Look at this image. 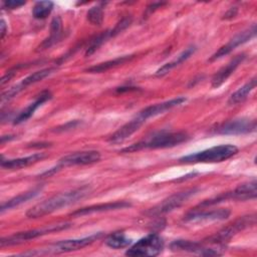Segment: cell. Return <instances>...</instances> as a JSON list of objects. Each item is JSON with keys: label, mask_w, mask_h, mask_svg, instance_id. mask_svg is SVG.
<instances>
[{"label": "cell", "mask_w": 257, "mask_h": 257, "mask_svg": "<svg viewBox=\"0 0 257 257\" xmlns=\"http://www.w3.org/2000/svg\"><path fill=\"white\" fill-rule=\"evenodd\" d=\"M87 20L93 25H100L103 20V9L100 6L91 7L86 13Z\"/></svg>", "instance_id": "30"}, {"label": "cell", "mask_w": 257, "mask_h": 257, "mask_svg": "<svg viewBox=\"0 0 257 257\" xmlns=\"http://www.w3.org/2000/svg\"><path fill=\"white\" fill-rule=\"evenodd\" d=\"M100 160V154L97 151H82L69 154L67 156L62 157L59 162L58 166L60 168L69 167V166H83V165H90L98 162Z\"/></svg>", "instance_id": "12"}, {"label": "cell", "mask_w": 257, "mask_h": 257, "mask_svg": "<svg viewBox=\"0 0 257 257\" xmlns=\"http://www.w3.org/2000/svg\"><path fill=\"white\" fill-rule=\"evenodd\" d=\"M61 38V19L56 16L52 19L50 24V35L39 45L38 50H44L51 47Z\"/></svg>", "instance_id": "23"}, {"label": "cell", "mask_w": 257, "mask_h": 257, "mask_svg": "<svg viewBox=\"0 0 257 257\" xmlns=\"http://www.w3.org/2000/svg\"><path fill=\"white\" fill-rule=\"evenodd\" d=\"M132 243V240L127 238L122 232H114L109 235L106 240L105 244L113 249H120L128 246Z\"/></svg>", "instance_id": "26"}, {"label": "cell", "mask_w": 257, "mask_h": 257, "mask_svg": "<svg viewBox=\"0 0 257 257\" xmlns=\"http://www.w3.org/2000/svg\"><path fill=\"white\" fill-rule=\"evenodd\" d=\"M109 37H111V32L110 30H105L103 32H101L100 34H98L96 37H94L88 47L86 48V51H85V56H89L91 55L92 53H94Z\"/></svg>", "instance_id": "29"}, {"label": "cell", "mask_w": 257, "mask_h": 257, "mask_svg": "<svg viewBox=\"0 0 257 257\" xmlns=\"http://www.w3.org/2000/svg\"><path fill=\"white\" fill-rule=\"evenodd\" d=\"M257 29H256V25H252L251 27H249L248 29L238 33L237 35H235L233 38H231L225 45L221 46L211 57H210V61H214L216 59H219L227 54H229L231 51H233L236 47H238L241 44H244L245 42H247L248 40H250L251 38H253L256 35Z\"/></svg>", "instance_id": "10"}, {"label": "cell", "mask_w": 257, "mask_h": 257, "mask_svg": "<svg viewBox=\"0 0 257 257\" xmlns=\"http://www.w3.org/2000/svg\"><path fill=\"white\" fill-rule=\"evenodd\" d=\"M164 248V241L158 234H149L137 241L130 249L126 250L127 256H157Z\"/></svg>", "instance_id": "7"}, {"label": "cell", "mask_w": 257, "mask_h": 257, "mask_svg": "<svg viewBox=\"0 0 257 257\" xmlns=\"http://www.w3.org/2000/svg\"><path fill=\"white\" fill-rule=\"evenodd\" d=\"M231 212L228 209H216L211 211H199L196 208L184 217L185 222L196 223L203 221H222L228 219Z\"/></svg>", "instance_id": "14"}, {"label": "cell", "mask_w": 257, "mask_h": 257, "mask_svg": "<svg viewBox=\"0 0 257 257\" xmlns=\"http://www.w3.org/2000/svg\"><path fill=\"white\" fill-rule=\"evenodd\" d=\"M256 80H257V78H256V76H254L252 79H250L248 82H246L243 86H241L235 92H233L228 99V104L235 105V104L243 101L248 96V94H250V92L255 88Z\"/></svg>", "instance_id": "24"}, {"label": "cell", "mask_w": 257, "mask_h": 257, "mask_svg": "<svg viewBox=\"0 0 257 257\" xmlns=\"http://www.w3.org/2000/svg\"><path fill=\"white\" fill-rule=\"evenodd\" d=\"M0 26H1V39H3V37H4V35H5V33H6V24H5V21L2 19L1 20V24H0Z\"/></svg>", "instance_id": "36"}, {"label": "cell", "mask_w": 257, "mask_h": 257, "mask_svg": "<svg viewBox=\"0 0 257 257\" xmlns=\"http://www.w3.org/2000/svg\"><path fill=\"white\" fill-rule=\"evenodd\" d=\"M224 247L218 248H209L202 243L189 241V240H176L171 244V249L173 251H182V252H189L194 254H199L203 256H215L221 255V250Z\"/></svg>", "instance_id": "9"}, {"label": "cell", "mask_w": 257, "mask_h": 257, "mask_svg": "<svg viewBox=\"0 0 257 257\" xmlns=\"http://www.w3.org/2000/svg\"><path fill=\"white\" fill-rule=\"evenodd\" d=\"M101 236V233H96L84 238L79 239H70V240H63L57 243L50 245L47 249H40L34 252L24 253V255H40V254H50V253H64V252H71L76 251L81 248L86 247L87 245L93 243Z\"/></svg>", "instance_id": "6"}, {"label": "cell", "mask_w": 257, "mask_h": 257, "mask_svg": "<svg viewBox=\"0 0 257 257\" xmlns=\"http://www.w3.org/2000/svg\"><path fill=\"white\" fill-rule=\"evenodd\" d=\"M238 153V148L233 145H221L210 149L184 156L180 163L184 164H214L226 161Z\"/></svg>", "instance_id": "3"}, {"label": "cell", "mask_w": 257, "mask_h": 257, "mask_svg": "<svg viewBox=\"0 0 257 257\" xmlns=\"http://www.w3.org/2000/svg\"><path fill=\"white\" fill-rule=\"evenodd\" d=\"M164 4H166L165 2H154L151 5H149L147 7V11H146V15H150L152 12H154L156 9L162 7Z\"/></svg>", "instance_id": "34"}, {"label": "cell", "mask_w": 257, "mask_h": 257, "mask_svg": "<svg viewBox=\"0 0 257 257\" xmlns=\"http://www.w3.org/2000/svg\"><path fill=\"white\" fill-rule=\"evenodd\" d=\"M54 71V68H44V69H40L38 71H35L33 72L32 74L26 76L24 79H22V81L20 82L22 84V86L25 88L27 87L28 85H31V84H34L38 81H41L42 79H44L45 77L49 76L51 73H53Z\"/></svg>", "instance_id": "28"}, {"label": "cell", "mask_w": 257, "mask_h": 257, "mask_svg": "<svg viewBox=\"0 0 257 257\" xmlns=\"http://www.w3.org/2000/svg\"><path fill=\"white\" fill-rule=\"evenodd\" d=\"M51 96H52V95H51V92H50L49 90H44V91H42L32 103H30L25 109H23V110L15 117L13 123H14V124H19V123H22V122L26 121L27 119H29V118L33 115V113L35 112V110H36L39 106H41L44 102H46L47 100H49V99L51 98Z\"/></svg>", "instance_id": "20"}, {"label": "cell", "mask_w": 257, "mask_h": 257, "mask_svg": "<svg viewBox=\"0 0 257 257\" xmlns=\"http://www.w3.org/2000/svg\"><path fill=\"white\" fill-rule=\"evenodd\" d=\"M90 192V188L88 186H83L77 189H74L69 192L60 193L54 195L38 204L30 208L26 212V216L28 218H39L45 215H48L54 211L59 210L60 208L72 205L77 201L83 199Z\"/></svg>", "instance_id": "1"}, {"label": "cell", "mask_w": 257, "mask_h": 257, "mask_svg": "<svg viewBox=\"0 0 257 257\" xmlns=\"http://www.w3.org/2000/svg\"><path fill=\"white\" fill-rule=\"evenodd\" d=\"M70 226H71L70 223H57V224H50V225H47V226H44V227L38 228V229L28 230V231H24V232H18L11 236L2 238L0 241V245H1V247L17 245V244L26 242L28 240L35 239L37 237L49 234L51 232L67 229Z\"/></svg>", "instance_id": "5"}, {"label": "cell", "mask_w": 257, "mask_h": 257, "mask_svg": "<svg viewBox=\"0 0 257 257\" xmlns=\"http://www.w3.org/2000/svg\"><path fill=\"white\" fill-rule=\"evenodd\" d=\"M189 139V136L186 133H160L146 138L145 140L131 145L121 150L122 153H133L146 149H166L178 146Z\"/></svg>", "instance_id": "2"}, {"label": "cell", "mask_w": 257, "mask_h": 257, "mask_svg": "<svg viewBox=\"0 0 257 257\" xmlns=\"http://www.w3.org/2000/svg\"><path fill=\"white\" fill-rule=\"evenodd\" d=\"M245 58V54H238L234 58H232L225 66L220 68L213 76L212 78V87L217 88L220 85H222L230 76L231 74L236 70V68L242 63V61Z\"/></svg>", "instance_id": "17"}, {"label": "cell", "mask_w": 257, "mask_h": 257, "mask_svg": "<svg viewBox=\"0 0 257 257\" xmlns=\"http://www.w3.org/2000/svg\"><path fill=\"white\" fill-rule=\"evenodd\" d=\"M46 157L43 153H36L28 157H22L17 159H10V160H4L1 161V167L6 170H19L22 168H26L28 166H31L41 160H43Z\"/></svg>", "instance_id": "19"}, {"label": "cell", "mask_w": 257, "mask_h": 257, "mask_svg": "<svg viewBox=\"0 0 257 257\" xmlns=\"http://www.w3.org/2000/svg\"><path fill=\"white\" fill-rule=\"evenodd\" d=\"M41 190H42V187H36V188H34V189L30 190V191L22 193V194H20V195H18L16 197L10 199L9 201L3 203L1 205V209H0L1 213L5 212L6 210H10L12 208H15V207H17V206H19V205H21V204H23V203L33 199V198H35L37 195H39Z\"/></svg>", "instance_id": "22"}, {"label": "cell", "mask_w": 257, "mask_h": 257, "mask_svg": "<svg viewBox=\"0 0 257 257\" xmlns=\"http://www.w3.org/2000/svg\"><path fill=\"white\" fill-rule=\"evenodd\" d=\"M131 207V204L125 201H117V202H109V203H103V204H97V205H91L88 207H83L81 209H78L70 214V216L73 217H80L85 216L93 213H100V212H106L111 210H118V209H124Z\"/></svg>", "instance_id": "18"}, {"label": "cell", "mask_w": 257, "mask_h": 257, "mask_svg": "<svg viewBox=\"0 0 257 257\" xmlns=\"http://www.w3.org/2000/svg\"><path fill=\"white\" fill-rule=\"evenodd\" d=\"M53 2L51 1H38L32 8L33 17L36 19L46 18L53 9Z\"/></svg>", "instance_id": "27"}, {"label": "cell", "mask_w": 257, "mask_h": 257, "mask_svg": "<svg viewBox=\"0 0 257 257\" xmlns=\"http://www.w3.org/2000/svg\"><path fill=\"white\" fill-rule=\"evenodd\" d=\"M146 122L142 117L137 115L135 118L130 120L128 122L124 123L122 126H120L117 131H115L109 138L108 142L112 144H118L130 138L133 134H135L137 131L140 130V127Z\"/></svg>", "instance_id": "16"}, {"label": "cell", "mask_w": 257, "mask_h": 257, "mask_svg": "<svg viewBox=\"0 0 257 257\" xmlns=\"http://www.w3.org/2000/svg\"><path fill=\"white\" fill-rule=\"evenodd\" d=\"M23 89H25V88L22 86V84L20 82L18 84H16V85L10 87L9 89H7L6 91H4L2 93V95H1V103H4V102L10 100L11 98L16 96Z\"/></svg>", "instance_id": "31"}, {"label": "cell", "mask_w": 257, "mask_h": 257, "mask_svg": "<svg viewBox=\"0 0 257 257\" xmlns=\"http://www.w3.org/2000/svg\"><path fill=\"white\" fill-rule=\"evenodd\" d=\"M131 22H132V19L128 18V17L121 19V20L114 26V28L110 30L111 36H114V35L120 33L122 30H124L126 27H128V25L131 24Z\"/></svg>", "instance_id": "32"}, {"label": "cell", "mask_w": 257, "mask_h": 257, "mask_svg": "<svg viewBox=\"0 0 257 257\" xmlns=\"http://www.w3.org/2000/svg\"><path fill=\"white\" fill-rule=\"evenodd\" d=\"M185 101H186L185 97L179 96V97H176V98H173V99H170V100H166V101H163V102H160V103H156V104L147 106L146 108L141 110L138 113V115L140 117H142L144 120L147 121V119H149L150 117H154L156 115L165 113L166 111L172 109L173 107L181 105Z\"/></svg>", "instance_id": "15"}, {"label": "cell", "mask_w": 257, "mask_h": 257, "mask_svg": "<svg viewBox=\"0 0 257 257\" xmlns=\"http://www.w3.org/2000/svg\"><path fill=\"white\" fill-rule=\"evenodd\" d=\"M255 128L256 121L254 119L239 118L222 123L216 128L215 133L220 135H243L254 132Z\"/></svg>", "instance_id": "11"}, {"label": "cell", "mask_w": 257, "mask_h": 257, "mask_svg": "<svg viewBox=\"0 0 257 257\" xmlns=\"http://www.w3.org/2000/svg\"><path fill=\"white\" fill-rule=\"evenodd\" d=\"M236 14H237V8H235V7H234V8H231V9L224 15L223 19H231V18L235 17Z\"/></svg>", "instance_id": "35"}, {"label": "cell", "mask_w": 257, "mask_h": 257, "mask_svg": "<svg viewBox=\"0 0 257 257\" xmlns=\"http://www.w3.org/2000/svg\"><path fill=\"white\" fill-rule=\"evenodd\" d=\"M26 2L25 1H17V0H9L4 2V7L7 9H15L18 8L22 5H24Z\"/></svg>", "instance_id": "33"}, {"label": "cell", "mask_w": 257, "mask_h": 257, "mask_svg": "<svg viewBox=\"0 0 257 257\" xmlns=\"http://www.w3.org/2000/svg\"><path fill=\"white\" fill-rule=\"evenodd\" d=\"M134 58V55H124V56H119V57H116L114 59H111V60H108V61H105V62H102V63H98L96 65H93V66H90L88 68L85 69V71L87 72H90V73H100V72H104L106 70H109L110 68L112 67H115V66H118L119 64H123L125 63L126 61H130L131 59Z\"/></svg>", "instance_id": "25"}, {"label": "cell", "mask_w": 257, "mask_h": 257, "mask_svg": "<svg viewBox=\"0 0 257 257\" xmlns=\"http://www.w3.org/2000/svg\"><path fill=\"white\" fill-rule=\"evenodd\" d=\"M196 46H189L188 48H186L184 51H182L179 55H177L172 61L167 62L166 64H164L163 66H161L157 71H156V75L157 76H163L165 74H167L168 72H170L173 68H175L176 66L180 65L182 62L186 61L188 58H190L196 51Z\"/></svg>", "instance_id": "21"}, {"label": "cell", "mask_w": 257, "mask_h": 257, "mask_svg": "<svg viewBox=\"0 0 257 257\" xmlns=\"http://www.w3.org/2000/svg\"><path fill=\"white\" fill-rule=\"evenodd\" d=\"M197 189H190L183 192H180L178 194H174L170 196L169 198L165 199L163 202H161L158 206L152 208L148 213L150 215H162L169 212H172L173 210L179 208L181 205H183L190 197L194 196L197 193Z\"/></svg>", "instance_id": "8"}, {"label": "cell", "mask_w": 257, "mask_h": 257, "mask_svg": "<svg viewBox=\"0 0 257 257\" xmlns=\"http://www.w3.org/2000/svg\"><path fill=\"white\" fill-rule=\"evenodd\" d=\"M256 196H257V182L255 180H253L248 183L239 185L233 191L224 193L218 197H219L220 202H224L227 200L246 201V200L255 199Z\"/></svg>", "instance_id": "13"}, {"label": "cell", "mask_w": 257, "mask_h": 257, "mask_svg": "<svg viewBox=\"0 0 257 257\" xmlns=\"http://www.w3.org/2000/svg\"><path fill=\"white\" fill-rule=\"evenodd\" d=\"M255 223H256V216L254 214L240 217L236 219L234 222L228 224L226 227L222 228L213 236L208 237L206 240L208 243L213 245L225 246V243H227L237 233H239L240 231L248 227L255 225Z\"/></svg>", "instance_id": "4"}]
</instances>
